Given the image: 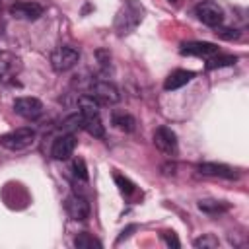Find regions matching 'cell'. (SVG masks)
Returning a JSON list of instances; mask_svg holds the SVG:
<instances>
[{
  "instance_id": "6da1fadb",
  "label": "cell",
  "mask_w": 249,
  "mask_h": 249,
  "mask_svg": "<svg viewBox=\"0 0 249 249\" xmlns=\"http://www.w3.org/2000/svg\"><path fill=\"white\" fill-rule=\"evenodd\" d=\"M142 18H144V6L140 2H136V0H126L123 4V8L117 12V16H115L113 29L121 37L128 35V33H132L140 25Z\"/></svg>"
},
{
  "instance_id": "7a4b0ae2",
  "label": "cell",
  "mask_w": 249,
  "mask_h": 249,
  "mask_svg": "<svg viewBox=\"0 0 249 249\" xmlns=\"http://www.w3.org/2000/svg\"><path fill=\"white\" fill-rule=\"evenodd\" d=\"M33 142H35V130L31 126H21V128H16V130L0 136V146H4L6 150H12V152L25 150Z\"/></svg>"
},
{
  "instance_id": "3957f363",
  "label": "cell",
  "mask_w": 249,
  "mask_h": 249,
  "mask_svg": "<svg viewBox=\"0 0 249 249\" xmlns=\"http://www.w3.org/2000/svg\"><path fill=\"white\" fill-rule=\"evenodd\" d=\"M78 60H80V51L70 45L56 47L51 53V66L54 72H66V70L74 68L78 64Z\"/></svg>"
},
{
  "instance_id": "277c9868",
  "label": "cell",
  "mask_w": 249,
  "mask_h": 249,
  "mask_svg": "<svg viewBox=\"0 0 249 249\" xmlns=\"http://www.w3.org/2000/svg\"><path fill=\"white\" fill-rule=\"evenodd\" d=\"M195 14H196V18H198L204 25H208V27H218V25H222V21H224V12H222V8H220L216 2H212V0H202V2H198V4L195 6Z\"/></svg>"
},
{
  "instance_id": "5b68a950",
  "label": "cell",
  "mask_w": 249,
  "mask_h": 249,
  "mask_svg": "<svg viewBox=\"0 0 249 249\" xmlns=\"http://www.w3.org/2000/svg\"><path fill=\"white\" fill-rule=\"evenodd\" d=\"M89 91H91L89 95L95 97L99 105H101V103H103V105H115V103L121 99L119 89H117L111 82H107V80H95V82H91Z\"/></svg>"
},
{
  "instance_id": "8992f818",
  "label": "cell",
  "mask_w": 249,
  "mask_h": 249,
  "mask_svg": "<svg viewBox=\"0 0 249 249\" xmlns=\"http://www.w3.org/2000/svg\"><path fill=\"white\" fill-rule=\"evenodd\" d=\"M154 144H156V148L161 154H165L169 158L177 156V148H179L177 146V134L169 126H158L156 128V132H154Z\"/></svg>"
},
{
  "instance_id": "52a82bcc",
  "label": "cell",
  "mask_w": 249,
  "mask_h": 249,
  "mask_svg": "<svg viewBox=\"0 0 249 249\" xmlns=\"http://www.w3.org/2000/svg\"><path fill=\"white\" fill-rule=\"evenodd\" d=\"M14 109L19 117H23L27 121H35L43 115V103L37 97H16Z\"/></svg>"
},
{
  "instance_id": "ba28073f",
  "label": "cell",
  "mask_w": 249,
  "mask_h": 249,
  "mask_svg": "<svg viewBox=\"0 0 249 249\" xmlns=\"http://www.w3.org/2000/svg\"><path fill=\"white\" fill-rule=\"evenodd\" d=\"M10 16H14L16 19H27V21H35L43 16V6L37 2H23L18 0L10 6Z\"/></svg>"
},
{
  "instance_id": "9c48e42d",
  "label": "cell",
  "mask_w": 249,
  "mask_h": 249,
  "mask_svg": "<svg viewBox=\"0 0 249 249\" xmlns=\"http://www.w3.org/2000/svg\"><path fill=\"white\" fill-rule=\"evenodd\" d=\"M64 206H66L68 216L72 220H76V222H82V220H88L89 218V202L82 195H78V193L66 196Z\"/></svg>"
},
{
  "instance_id": "30bf717a",
  "label": "cell",
  "mask_w": 249,
  "mask_h": 249,
  "mask_svg": "<svg viewBox=\"0 0 249 249\" xmlns=\"http://www.w3.org/2000/svg\"><path fill=\"white\" fill-rule=\"evenodd\" d=\"M74 150H76V138H74L72 132H68V134L58 136V138L53 142L51 156H53L54 160H58V161H64V160H68V158L74 154Z\"/></svg>"
},
{
  "instance_id": "8fae6325",
  "label": "cell",
  "mask_w": 249,
  "mask_h": 249,
  "mask_svg": "<svg viewBox=\"0 0 249 249\" xmlns=\"http://www.w3.org/2000/svg\"><path fill=\"white\" fill-rule=\"evenodd\" d=\"M181 54H191V56H200V58H210L218 54V45L210 41H189L181 45Z\"/></svg>"
},
{
  "instance_id": "7c38bea8",
  "label": "cell",
  "mask_w": 249,
  "mask_h": 249,
  "mask_svg": "<svg viewBox=\"0 0 249 249\" xmlns=\"http://www.w3.org/2000/svg\"><path fill=\"white\" fill-rule=\"evenodd\" d=\"M198 173L202 175H210V177H224V179H235L237 173L233 167L226 165V163H216V161H204L198 163Z\"/></svg>"
},
{
  "instance_id": "4fadbf2b",
  "label": "cell",
  "mask_w": 249,
  "mask_h": 249,
  "mask_svg": "<svg viewBox=\"0 0 249 249\" xmlns=\"http://www.w3.org/2000/svg\"><path fill=\"white\" fill-rule=\"evenodd\" d=\"M193 78H195V72H191V70H173V72L165 78V82H163V89H165V91L179 89V88L187 86Z\"/></svg>"
},
{
  "instance_id": "5bb4252c",
  "label": "cell",
  "mask_w": 249,
  "mask_h": 249,
  "mask_svg": "<svg viewBox=\"0 0 249 249\" xmlns=\"http://www.w3.org/2000/svg\"><path fill=\"white\" fill-rule=\"evenodd\" d=\"M82 128H84L89 136H93V138H103V136H105V126H103L99 115L82 117Z\"/></svg>"
},
{
  "instance_id": "9a60e30c",
  "label": "cell",
  "mask_w": 249,
  "mask_h": 249,
  "mask_svg": "<svg viewBox=\"0 0 249 249\" xmlns=\"http://www.w3.org/2000/svg\"><path fill=\"white\" fill-rule=\"evenodd\" d=\"M198 210H202L204 214L208 216H218V214H224L230 210V204L226 200H214V198H204V200H198Z\"/></svg>"
},
{
  "instance_id": "2e32d148",
  "label": "cell",
  "mask_w": 249,
  "mask_h": 249,
  "mask_svg": "<svg viewBox=\"0 0 249 249\" xmlns=\"http://www.w3.org/2000/svg\"><path fill=\"white\" fill-rule=\"evenodd\" d=\"M78 107H80V115H82V117L99 115V103H97V99L91 97V95H80V97H78Z\"/></svg>"
},
{
  "instance_id": "e0dca14e",
  "label": "cell",
  "mask_w": 249,
  "mask_h": 249,
  "mask_svg": "<svg viewBox=\"0 0 249 249\" xmlns=\"http://www.w3.org/2000/svg\"><path fill=\"white\" fill-rule=\"evenodd\" d=\"M111 123L123 132H134V128H136V119L128 113H115L111 117Z\"/></svg>"
},
{
  "instance_id": "ac0fdd59",
  "label": "cell",
  "mask_w": 249,
  "mask_h": 249,
  "mask_svg": "<svg viewBox=\"0 0 249 249\" xmlns=\"http://www.w3.org/2000/svg\"><path fill=\"white\" fill-rule=\"evenodd\" d=\"M74 247H76V249H101L103 243H101L99 239H95L93 235L82 231V233H78V235L74 237Z\"/></svg>"
},
{
  "instance_id": "d6986e66",
  "label": "cell",
  "mask_w": 249,
  "mask_h": 249,
  "mask_svg": "<svg viewBox=\"0 0 249 249\" xmlns=\"http://www.w3.org/2000/svg\"><path fill=\"white\" fill-rule=\"evenodd\" d=\"M237 62V56H231V54H220V56H210L208 62H206V68L208 70H214V68H224V66H231Z\"/></svg>"
},
{
  "instance_id": "ffe728a7",
  "label": "cell",
  "mask_w": 249,
  "mask_h": 249,
  "mask_svg": "<svg viewBox=\"0 0 249 249\" xmlns=\"http://www.w3.org/2000/svg\"><path fill=\"white\" fill-rule=\"evenodd\" d=\"M115 183H117V187H119L121 195H124V196H130V195L136 191V185H134L130 179H126L124 175L115 173Z\"/></svg>"
},
{
  "instance_id": "44dd1931",
  "label": "cell",
  "mask_w": 249,
  "mask_h": 249,
  "mask_svg": "<svg viewBox=\"0 0 249 249\" xmlns=\"http://www.w3.org/2000/svg\"><path fill=\"white\" fill-rule=\"evenodd\" d=\"M195 247H202V249H216L218 245H220V241H218V237L216 235H212V233H206V235H202V237H198V239H195V243H193Z\"/></svg>"
},
{
  "instance_id": "7402d4cb",
  "label": "cell",
  "mask_w": 249,
  "mask_h": 249,
  "mask_svg": "<svg viewBox=\"0 0 249 249\" xmlns=\"http://www.w3.org/2000/svg\"><path fill=\"white\" fill-rule=\"evenodd\" d=\"M214 33H216V37H220V39H224V41H235V39H239V31H237V29H231V27H222V25H218Z\"/></svg>"
},
{
  "instance_id": "603a6c76",
  "label": "cell",
  "mask_w": 249,
  "mask_h": 249,
  "mask_svg": "<svg viewBox=\"0 0 249 249\" xmlns=\"http://www.w3.org/2000/svg\"><path fill=\"white\" fill-rule=\"evenodd\" d=\"M72 171H74V175H76L78 179L88 181V167H86V161H84L82 158H76V160L72 161Z\"/></svg>"
},
{
  "instance_id": "cb8c5ba5",
  "label": "cell",
  "mask_w": 249,
  "mask_h": 249,
  "mask_svg": "<svg viewBox=\"0 0 249 249\" xmlns=\"http://www.w3.org/2000/svg\"><path fill=\"white\" fill-rule=\"evenodd\" d=\"M95 58H97V62H99V66L103 70H107L111 66V53H109V49H97L95 51Z\"/></svg>"
},
{
  "instance_id": "d4e9b609",
  "label": "cell",
  "mask_w": 249,
  "mask_h": 249,
  "mask_svg": "<svg viewBox=\"0 0 249 249\" xmlns=\"http://www.w3.org/2000/svg\"><path fill=\"white\" fill-rule=\"evenodd\" d=\"M161 239H163L169 247H175V249L181 245V243H179V239H177V235H175L173 231H163V233H161Z\"/></svg>"
},
{
  "instance_id": "484cf974",
  "label": "cell",
  "mask_w": 249,
  "mask_h": 249,
  "mask_svg": "<svg viewBox=\"0 0 249 249\" xmlns=\"http://www.w3.org/2000/svg\"><path fill=\"white\" fill-rule=\"evenodd\" d=\"M136 228H138V226H136V224H130V226H128V228H124V230H123V231H121V235H119V237H117V243H121V241H123V239H126V237H130V233H132V231H136Z\"/></svg>"
},
{
  "instance_id": "4316f807",
  "label": "cell",
  "mask_w": 249,
  "mask_h": 249,
  "mask_svg": "<svg viewBox=\"0 0 249 249\" xmlns=\"http://www.w3.org/2000/svg\"><path fill=\"white\" fill-rule=\"evenodd\" d=\"M161 169H163L165 175H173V173H175V163H165Z\"/></svg>"
},
{
  "instance_id": "83f0119b",
  "label": "cell",
  "mask_w": 249,
  "mask_h": 249,
  "mask_svg": "<svg viewBox=\"0 0 249 249\" xmlns=\"http://www.w3.org/2000/svg\"><path fill=\"white\" fill-rule=\"evenodd\" d=\"M173 2H175V0H173Z\"/></svg>"
}]
</instances>
